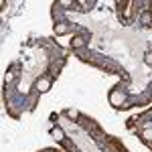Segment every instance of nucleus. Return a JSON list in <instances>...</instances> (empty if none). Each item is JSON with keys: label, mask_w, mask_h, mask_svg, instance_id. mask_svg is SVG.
<instances>
[{"label": "nucleus", "mask_w": 152, "mask_h": 152, "mask_svg": "<svg viewBox=\"0 0 152 152\" xmlns=\"http://www.w3.org/2000/svg\"><path fill=\"white\" fill-rule=\"evenodd\" d=\"M37 91H41V94H45V91H49V87H51V81L49 79H39V81L35 83Z\"/></svg>", "instance_id": "nucleus-1"}, {"label": "nucleus", "mask_w": 152, "mask_h": 152, "mask_svg": "<svg viewBox=\"0 0 152 152\" xmlns=\"http://www.w3.org/2000/svg\"><path fill=\"white\" fill-rule=\"evenodd\" d=\"M51 136H53L57 142H63V138H65V134H63V130H61V128H53V130H51Z\"/></svg>", "instance_id": "nucleus-2"}, {"label": "nucleus", "mask_w": 152, "mask_h": 152, "mask_svg": "<svg viewBox=\"0 0 152 152\" xmlns=\"http://www.w3.org/2000/svg\"><path fill=\"white\" fill-rule=\"evenodd\" d=\"M110 99H112V104H114V105H120L122 102H124V95L118 94V91H114V94L110 95Z\"/></svg>", "instance_id": "nucleus-3"}, {"label": "nucleus", "mask_w": 152, "mask_h": 152, "mask_svg": "<svg viewBox=\"0 0 152 152\" xmlns=\"http://www.w3.org/2000/svg\"><path fill=\"white\" fill-rule=\"evenodd\" d=\"M83 45H85V39H83V37H73V41H71V47L81 49Z\"/></svg>", "instance_id": "nucleus-4"}, {"label": "nucleus", "mask_w": 152, "mask_h": 152, "mask_svg": "<svg viewBox=\"0 0 152 152\" xmlns=\"http://www.w3.org/2000/svg\"><path fill=\"white\" fill-rule=\"evenodd\" d=\"M67 31H69V24H65V23L55 24V33H57V35H63V33H67Z\"/></svg>", "instance_id": "nucleus-5"}, {"label": "nucleus", "mask_w": 152, "mask_h": 152, "mask_svg": "<svg viewBox=\"0 0 152 152\" xmlns=\"http://www.w3.org/2000/svg\"><path fill=\"white\" fill-rule=\"evenodd\" d=\"M150 20H152V14H150V12H144V14H142V23L150 24Z\"/></svg>", "instance_id": "nucleus-6"}, {"label": "nucleus", "mask_w": 152, "mask_h": 152, "mask_svg": "<svg viewBox=\"0 0 152 152\" xmlns=\"http://www.w3.org/2000/svg\"><path fill=\"white\" fill-rule=\"evenodd\" d=\"M67 116L69 118H79V112H77L75 107H69V110H67Z\"/></svg>", "instance_id": "nucleus-7"}, {"label": "nucleus", "mask_w": 152, "mask_h": 152, "mask_svg": "<svg viewBox=\"0 0 152 152\" xmlns=\"http://www.w3.org/2000/svg\"><path fill=\"white\" fill-rule=\"evenodd\" d=\"M57 4H59V6H63V8H69V6H73V2H71V0H59Z\"/></svg>", "instance_id": "nucleus-8"}, {"label": "nucleus", "mask_w": 152, "mask_h": 152, "mask_svg": "<svg viewBox=\"0 0 152 152\" xmlns=\"http://www.w3.org/2000/svg\"><path fill=\"white\" fill-rule=\"evenodd\" d=\"M142 138L144 140H152V130H144L142 132Z\"/></svg>", "instance_id": "nucleus-9"}, {"label": "nucleus", "mask_w": 152, "mask_h": 152, "mask_svg": "<svg viewBox=\"0 0 152 152\" xmlns=\"http://www.w3.org/2000/svg\"><path fill=\"white\" fill-rule=\"evenodd\" d=\"M144 61H146L148 65H152V53H146V57H144Z\"/></svg>", "instance_id": "nucleus-10"}, {"label": "nucleus", "mask_w": 152, "mask_h": 152, "mask_svg": "<svg viewBox=\"0 0 152 152\" xmlns=\"http://www.w3.org/2000/svg\"><path fill=\"white\" fill-rule=\"evenodd\" d=\"M10 81H12V73H8V75L4 77V83H10Z\"/></svg>", "instance_id": "nucleus-11"}, {"label": "nucleus", "mask_w": 152, "mask_h": 152, "mask_svg": "<svg viewBox=\"0 0 152 152\" xmlns=\"http://www.w3.org/2000/svg\"><path fill=\"white\" fill-rule=\"evenodd\" d=\"M150 116H152V110H150Z\"/></svg>", "instance_id": "nucleus-12"}]
</instances>
